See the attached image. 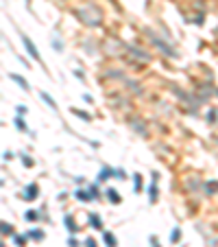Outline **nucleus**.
<instances>
[{
  "instance_id": "f257e3e1",
  "label": "nucleus",
  "mask_w": 218,
  "mask_h": 247,
  "mask_svg": "<svg viewBox=\"0 0 218 247\" xmlns=\"http://www.w3.org/2000/svg\"><path fill=\"white\" fill-rule=\"evenodd\" d=\"M22 42H24V46H26V51H29V55L35 59V61H39V53H37V48H35V44L31 42V37H26V35H22Z\"/></svg>"
},
{
  "instance_id": "f03ea898",
  "label": "nucleus",
  "mask_w": 218,
  "mask_h": 247,
  "mask_svg": "<svg viewBox=\"0 0 218 247\" xmlns=\"http://www.w3.org/2000/svg\"><path fill=\"white\" fill-rule=\"evenodd\" d=\"M11 81H15L18 85H22V90H29V83L24 81L22 77H18V75H11Z\"/></svg>"
},
{
  "instance_id": "7ed1b4c3",
  "label": "nucleus",
  "mask_w": 218,
  "mask_h": 247,
  "mask_svg": "<svg viewBox=\"0 0 218 247\" xmlns=\"http://www.w3.org/2000/svg\"><path fill=\"white\" fill-rule=\"evenodd\" d=\"M24 197H26V199H35V197H37V186L31 184L29 186V195H24Z\"/></svg>"
},
{
  "instance_id": "20e7f679",
  "label": "nucleus",
  "mask_w": 218,
  "mask_h": 247,
  "mask_svg": "<svg viewBox=\"0 0 218 247\" xmlns=\"http://www.w3.org/2000/svg\"><path fill=\"white\" fill-rule=\"evenodd\" d=\"M107 197H109V199H111V201H116V204L120 201V197L116 195V190H113V188H109V190H107Z\"/></svg>"
},
{
  "instance_id": "39448f33",
  "label": "nucleus",
  "mask_w": 218,
  "mask_h": 247,
  "mask_svg": "<svg viewBox=\"0 0 218 247\" xmlns=\"http://www.w3.org/2000/svg\"><path fill=\"white\" fill-rule=\"evenodd\" d=\"M39 96H42V98H44V101H46V103H48V105H50V107H57V105H55V101H53V98H50V96H48V94H46V92H42V94H39Z\"/></svg>"
},
{
  "instance_id": "423d86ee",
  "label": "nucleus",
  "mask_w": 218,
  "mask_h": 247,
  "mask_svg": "<svg viewBox=\"0 0 218 247\" xmlns=\"http://www.w3.org/2000/svg\"><path fill=\"white\" fill-rule=\"evenodd\" d=\"M105 241H107V247H116V238L111 234H105Z\"/></svg>"
},
{
  "instance_id": "0eeeda50",
  "label": "nucleus",
  "mask_w": 218,
  "mask_h": 247,
  "mask_svg": "<svg viewBox=\"0 0 218 247\" xmlns=\"http://www.w3.org/2000/svg\"><path fill=\"white\" fill-rule=\"evenodd\" d=\"M89 221H92V225H94V228H101V219H98V216H94V214H92Z\"/></svg>"
},
{
  "instance_id": "6e6552de",
  "label": "nucleus",
  "mask_w": 218,
  "mask_h": 247,
  "mask_svg": "<svg viewBox=\"0 0 218 247\" xmlns=\"http://www.w3.org/2000/svg\"><path fill=\"white\" fill-rule=\"evenodd\" d=\"M15 125H18V129H20V131L26 129V125H24V120H22V118H18V120H15Z\"/></svg>"
},
{
  "instance_id": "1a4fd4ad",
  "label": "nucleus",
  "mask_w": 218,
  "mask_h": 247,
  "mask_svg": "<svg viewBox=\"0 0 218 247\" xmlns=\"http://www.w3.org/2000/svg\"><path fill=\"white\" fill-rule=\"evenodd\" d=\"M107 177H111V171H109V168H105V171L101 173V179H107Z\"/></svg>"
},
{
  "instance_id": "9d476101",
  "label": "nucleus",
  "mask_w": 218,
  "mask_h": 247,
  "mask_svg": "<svg viewBox=\"0 0 218 247\" xmlns=\"http://www.w3.org/2000/svg\"><path fill=\"white\" fill-rule=\"evenodd\" d=\"M2 232H5V234H13V230H11V225H7V223H2Z\"/></svg>"
},
{
  "instance_id": "9b49d317",
  "label": "nucleus",
  "mask_w": 218,
  "mask_h": 247,
  "mask_svg": "<svg viewBox=\"0 0 218 247\" xmlns=\"http://www.w3.org/2000/svg\"><path fill=\"white\" fill-rule=\"evenodd\" d=\"M140 184H142V179H140V175H135V188L140 190Z\"/></svg>"
},
{
  "instance_id": "f8f14e48",
  "label": "nucleus",
  "mask_w": 218,
  "mask_h": 247,
  "mask_svg": "<svg viewBox=\"0 0 218 247\" xmlns=\"http://www.w3.org/2000/svg\"><path fill=\"white\" fill-rule=\"evenodd\" d=\"M15 243H18L20 247H22V245H24V236H18V238H15Z\"/></svg>"
},
{
  "instance_id": "ddd939ff",
  "label": "nucleus",
  "mask_w": 218,
  "mask_h": 247,
  "mask_svg": "<svg viewBox=\"0 0 218 247\" xmlns=\"http://www.w3.org/2000/svg\"><path fill=\"white\" fill-rule=\"evenodd\" d=\"M87 247H94V241H87Z\"/></svg>"
}]
</instances>
